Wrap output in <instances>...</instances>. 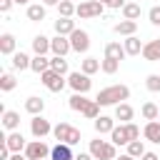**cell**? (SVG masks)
Instances as JSON below:
<instances>
[{
	"label": "cell",
	"instance_id": "43",
	"mask_svg": "<svg viewBox=\"0 0 160 160\" xmlns=\"http://www.w3.org/2000/svg\"><path fill=\"white\" fill-rule=\"evenodd\" d=\"M108 8H112V10H118V8H125V0H110V5Z\"/></svg>",
	"mask_w": 160,
	"mask_h": 160
},
{
	"label": "cell",
	"instance_id": "42",
	"mask_svg": "<svg viewBox=\"0 0 160 160\" xmlns=\"http://www.w3.org/2000/svg\"><path fill=\"white\" fill-rule=\"evenodd\" d=\"M12 2H15V0H0V10H2V12H8V10L12 8Z\"/></svg>",
	"mask_w": 160,
	"mask_h": 160
},
{
	"label": "cell",
	"instance_id": "44",
	"mask_svg": "<svg viewBox=\"0 0 160 160\" xmlns=\"http://www.w3.org/2000/svg\"><path fill=\"white\" fill-rule=\"evenodd\" d=\"M75 160H95V158H92L90 152H78V155H75Z\"/></svg>",
	"mask_w": 160,
	"mask_h": 160
},
{
	"label": "cell",
	"instance_id": "49",
	"mask_svg": "<svg viewBox=\"0 0 160 160\" xmlns=\"http://www.w3.org/2000/svg\"><path fill=\"white\" fill-rule=\"evenodd\" d=\"M15 2H18V5H28L30 0H15Z\"/></svg>",
	"mask_w": 160,
	"mask_h": 160
},
{
	"label": "cell",
	"instance_id": "16",
	"mask_svg": "<svg viewBox=\"0 0 160 160\" xmlns=\"http://www.w3.org/2000/svg\"><path fill=\"white\" fill-rule=\"evenodd\" d=\"M15 45H18L15 35H10V32H2L0 35V52L2 55H15Z\"/></svg>",
	"mask_w": 160,
	"mask_h": 160
},
{
	"label": "cell",
	"instance_id": "13",
	"mask_svg": "<svg viewBox=\"0 0 160 160\" xmlns=\"http://www.w3.org/2000/svg\"><path fill=\"white\" fill-rule=\"evenodd\" d=\"M50 160H75V155H72L70 145H65V142H58V145L50 150Z\"/></svg>",
	"mask_w": 160,
	"mask_h": 160
},
{
	"label": "cell",
	"instance_id": "11",
	"mask_svg": "<svg viewBox=\"0 0 160 160\" xmlns=\"http://www.w3.org/2000/svg\"><path fill=\"white\" fill-rule=\"evenodd\" d=\"M5 145L10 148V152H20V150H25V148H28V142H25L22 132H18V130H12V132L5 138Z\"/></svg>",
	"mask_w": 160,
	"mask_h": 160
},
{
	"label": "cell",
	"instance_id": "3",
	"mask_svg": "<svg viewBox=\"0 0 160 160\" xmlns=\"http://www.w3.org/2000/svg\"><path fill=\"white\" fill-rule=\"evenodd\" d=\"M95 160H115L118 152H115V145L108 142V140H90V150H88Z\"/></svg>",
	"mask_w": 160,
	"mask_h": 160
},
{
	"label": "cell",
	"instance_id": "26",
	"mask_svg": "<svg viewBox=\"0 0 160 160\" xmlns=\"http://www.w3.org/2000/svg\"><path fill=\"white\" fill-rule=\"evenodd\" d=\"M32 50H35V55H45V52L50 50V38L35 35V38H32Z\"/></svg>",
	"mask_w": 160,
	"mask_h": 160
},
{
	"label": "cell",
	"instance_id": "25",
	"mask_svg": "<svg viewBox=\"0 0 160 160\" xmlns=\"http://www.w3.org/2000/svg\"><path fill=\"white\" fill-rule=\"evenodd\" d=\"M88 98L85 95H80V92H72L70 95V100H68V105H70V110H75V112H82L85 108H88Z\"/></svg>",
	"mask_w": 160,
	"mask_h": 160
},
{
	"label": "cell",
	"instance_id": "33",
	"mask_svg": "<svg viewBox=\"0 0 160 160\" xmlns=\"http://www.w3.org/2000/svg\"><path fill=\"white\" fill-rule=\"evenodd\" d=\"M75 10H78V5H75L72 0H62V2L58 5V12H60V18H72V15H75Z\"/></svg>",
	"mask_w": 160,
	"mask_h": 160
},
{
	"label": "cell",
	"instance_id": "17",
	"mask_svg": "<svg viewBox=\"0 0 160 160\" xmlns=\"http://www.w3.org/2000/svg\"><path fill=\"white\" fill-rule=\"evenodd\" d=\"M128 52H125V45H120V42H108L105 45V58H110V60H122Z\"/></svg>",
	"mask_w": 160,
	"mask_h": 160
},
{
	"label": "cell",
	"instance_id": "6",
	"mask_svg": "<svg viewBox=\"0 0 160 160\" xmlns=\"http://www.w3.org/2000/svg\"><path fill=\"white\" fill-rule=\"evenodd\" d=\"M68 85L72 88V92L85 95V92L92 88V80H90V75H85V72H70V75H68Z\"/></svg>",
	"mask_w": 160,
	"mask_h": 160
},
{
	"label": "cell",
	"instance_id": "10",
	"mask_svg": "<svg viewBox=\"0 0 160 160\" xmlns=\"http://www.w3.org/2000/svg\"><path fill=\"white\" fill-rule=\"evenodd\" d=\"M50 50H52V55H60V58H65V55L72 50V45H70V38H65V35H55V38L50 40Z\"/></svg>",
	"mask_w": 160,
	"mask_h": 160
},
{
	"label": "cell",
	"instance_id": "1",
	"mask_svg": "<svg viewBox=\"0 0 160 160\" xmlns=\"http://www.w3.org/2000/svg\"><path fill=\"white\" fill-rule=\"evenodd\" d=\"M130 98V88L128 85H110V88H102L95 98L98 105H120Z\"/></svg>",
	"mask_w": 160,
	"mask_h": 160
},
{
	"label": "cell",
	"instance_id": "37",
	"mask_svg": "<svg viewBox=\"0 0 160 160\" xmlns=\"http://www.w3.org/2000/svg\"><path fill=\"white\" fill-rule=\"evenodd\" d=\"M118 68H120V62H118V60H110V58L100 60V70H102L105 75H112V72H118Z\"/></svg>",
	"mask_w": 160,
	"mask_h": 160
},
{
	"label": "cell",
	"instance_id": "22",
	"mask_svg": "<svg viewBox=\"0 0 160 160\" xmlns=\"http://www.w3.org/2000/svg\"><path fill=\"white\" fill-rule=\"evenodd\" d=\"M30 70H32V72H38V75L48 72V70H50V58H45V55H35V58H32V62H30Z\"/></svg>",
	"mask_w": 160,
	"mask_h": 160
},
{
	"label": "cell",
	"instance_id": "8",
	"mask_svg": "<svg viewBox=\"0 0 160 160\" xmlns=\"http://www.w3.org/2000/svg\"><path fill=\"white\" fill-rule=\"evenodd\" d=\"M30 132L35 135V140H42L45 135L52 132V125H50V120H45L42 115H35V118L30 120Z\"/></svg>",
	"mask_w": 160,
	"mask_h": 160
},
{
	"label": "cell",
	"instance_id": "9",
	"mask_svg": "<svg viewBox=\"0 0 160 160\" xmlns=\"http://www.w3.org/2000/svg\"><path fill=\"white\" fill-rule=\"evenodd\" d=\"M70 45H72L75 52H88V48H90V35L78 28V30L70 35Z\"/></svg>",
	"mask_w": 160,
	"mask_h": 160
},
{
	"label": "cell",
	"instance_id": "50",
	"mask_svg": "<svg viewBox=\"0 0 160 160\" xmlns=\"http://www.w3.org/2000/svg\"><path fill=\"white\" fill-rule=\"evenodd\" d=\"M100 2H102V5H110V0H100Z\"/></svg>",
	"mask_w": 160,
	"mask_h": 160
},
{
	"label": "cell",
	"instance_id": "40",
	"mask_svg": "<svg viewBox=\"0 0 160 160\" xmlns=\"http://www.w3.org/2000/svg\"><path fill=\"white\" fill-rule=\"evenodd\" d=\"M125 128H128V135H130V142H132V140H140V128H138L135 122H128Z\"/></svg>",
	"mask_w": 160,
	"mask_h": 160
},
{
	"label": "cell",
	"instance_id": "27",
	"mask_svg": "<svg viewBox=\"0 0 160 160\" xmlns=\"http://www.w3.org/2000/svg\"><path fill=\"white\" fill-rule=\"evenodd\" d=\"M140 112H142V118H145L148 122H150V120H160V108H158L155 102H142Z\"/></svg>",
	"mask_w": 160,
	"mask_h": 160
},
{
	"label": "cell",
	"instance_id": "28",
	"mask_svg": "<svg viewBox=\"0 0 160 160\" xmlns=\"http://www.w3.org/2000/svg\"><path fill=\"white\" fill-rule=\"evenodd\" d=\"M2 125H5L8 130H18V125H20V115H18L15 110H2Z\"/></svg>",
	"mask_w": 160,
	"mask_h": 160
},
{
	"label": "cell",
	"instance_id": "2",
	"mask_svg": "<svg viewBox=\"0 0 160 160\" xmlns=\"http://www.w3.org/2000/svg\"><path fill=\"white\" fill-rule=\"evenodd\" d=\"M52 135H55L58 142H65V145H70V148L80 142V130L72 128V125H68V122H58V125L52 128Z\"/></svg>",
	"mask_w": 160,
	"mask_h": 160
},
{
	"label": "cell",
	"instance_id": "51",
	"mask_svg": "<svg viewBox=\"0 0 160 160\" xmlns=\"http://www.w3.org/2000/svg\"><path fill=\"white\" fill-rule=\"evenodd\" d=\"M72 2H75V0H72Z\"/></svg>",
	"mask_w": 160,
	"mask_h": 160
},
{
	"label": "cell",
	"instance_id": "48",
	"mask_svg": "<svg viewBox=\"0 0 160 160\" xmlns=\"http://www.w3.org/2000/svg\"><path fill=\"white\" fill-rule=\"evenodd\" d=\"M115 160H135V158H130V155L125 152V155H120V158H115Z\"/></svg>",
	"mask_w": 160,
	"mask_h": 160
},
{
	"label": "cell",
	"instance_id": "45",
	"mask_svg": "<svg viewBox=\"0 0 160 160\" xmlns=\"http://www.w3.org/2000/svg\"><path fill=\"white\" fill-rule=\"evenodd\" d=\"M140 160H160V158H158V152H145Z\"/></svg>",
	"mask_w": 160,
	"mask_h": 160
},
{
	"label": "cell",
	"instance_id": "30",
	"mask_svg": "<svg viewBox=\"0 0 160 160\" xmlns=\"http://www.w3.org/2000/svg\"><path fill=\"white\" fill-rule=\"evenodd\" d=\"M98 70H100V60L98 58H85L82 65H80V72H85V75H95Z\"/></svg>",
	"mask_w": 160,
	"mask_h": 160
},
{
	"label": "cell",
	"instance_id": "31",
	"mask_svg": "<svg viewBox=\"0 0 160 160\" xmlns=\"http://www.w3.org/2000/svg\"><path fill=\"white\" fill-rule=\"evenodd\" d=\"M30 62H32V60H30L22 50L12 55V68H15V70H28V68H30Z\"/></svg>",
	"mask_w": 160,
	"mask_h": 160
},
{
	"label": "cell",
	"instance_id": "7",
	"mask_svg": "<svg viewBox=\"0 0 160 160\" xmlns=\"http://www.w3.org/2000/svg\"><path fill=\"white\" fill-rule=\"evenodd\" d=\"M50 150L52 148H48L42 140H30L25 148V158L28 160H45V158H50Z\"/></svg>",
	"mask_w": 160,
	"mask_h": 160
},
{
	"label": "cell",
	"instance_id": "39",
	"mask_svg": "<svg viewBox=\"0 0 160 160\" xmlns=\"http://www.w3.org/2000/svg\"><path fill=\"white\" fill-rule=\"evenodd\" d=\"M145 88L150 92H160V75H148L145 78Z\"/></svg>",
	"mask_w": 160,
	"mask_h": 160
},
{
	"label": "cell",
	"instance_id": "12",
	"mask_svg": "<svg viewBox=\"0 0 160 160\" xmlns=\"http://www.w3.org/2000/svg\"><path fill=\"white\" fill-rule=\"evenodd\" d=\"M75 30H78V28H75V20H70V18H58V20H55V32H58V35L70 38Z\"/></svg>",
	"mask_w": 160,
	"mask_h": 160
},
{
	"label": "cell",
	"instance_id": "21",
	"mask_svg": "<svg viewBox=\"0 0 160 160\" xmlns=\"http://www.w3.org/2000/svg\"><path fill=\"white\" fill-rule=\"evenodd\" d=\"M110 142H112V145H128V142H130L128 128H125V125H120V128L115 125V130L110 132Z\"/></svg>",
	"mask_w": 160,
	"mask_h": 160
},
{
	"label": "cell",
	"instance_id": "41",
	"mask_svg": "<svg viewBox=\"0 0 160 160\" xmlns=\"http://www.w3.org/2000/svg\"><path fill=\"white\" fill-rule=\"evenodd\" d=\"M148 18H150V22H152V25H160V5H155V8H150V12H148Z\"/></svg>",
	"mask_w": 160,
	"mask_h": 160
},
{
	"label": "cell",
	"instance_id": "19",
	"mask_svg": "<svg viewBox=\"0 0 160 160\" xmlns=\"http://www.w3.org/2000/svg\"><path fill=\"white\" fill-rule=\"evenodd\" d=\"M118 35H125V38H130V35H135L138 32V22L135 20H120L115 28H112Z\"/></svg>",
	"mask_w": 160,
	"mask_h": 160
},
{
	"label": "cell",
	"instance_id": "5",
	"mask_svg": "<svg viewBox=\"0 0 160 160\" xmlns=\"http://www.w3.org/2000/svg\"><path fill=\"white\" fill-rule=\"evenodd\" d=\"M40 82L50 90V92H60L65 85H68V80H65V75H60V72H55V70H48V72H42L40 75Z\"/></svg>",
	"mask_w": 160,
	"mask_h": 160
},
{
	"label": "cell",
	"instance_id": "34",
	"mask_svg": "<svg viewBox=\"0 0 160 160\" xmlns=\"http://www.w3.org/2000/svg\"><path fill=\"white\" fill-rule=\"evenodd\" d=\"M122 18H125V20H138V18H140V5H138V2H125Z\"/></svg>",
	"mask_w": 160,
	"mask_h": 160
},
{
	"label": "cell",
	"instance_id": "15",
	"mask_svg": "<svg viewBox=\"0 0 160 160\" xmlns=\"http://www.w3.org/2000/svg\"><path fill=\"white\" fill-rule=\"evenodd\" d=\"M142 58L150 60V62H158V60H160V40H150V42H145V48H142Z\"/></svg>",
	"mask_w": 160,
	"mask_h": 160
},
{
	"label": "cell",
	"instance_id": "20",
	"mask_svg": "<svg viewBox=\"0 0 160 160\" xmlns=\"http://www.w3.org/2000/svg\"><path fill=\"white\" fill-rule=\"evenodd\" d=\"M25 110H28L32 118H35V115H42V110H45V100L32 95V98H28V100H25Z\"/></svg>",
	"mask_w": 160,
	"mask_h": 160
},
{
	"label": "cell",
	"instance_id": "35",
	"mask_svg": "<svg viewBox=\"0 0 160 160\" xmlns=\"http://www.w3.org/2000/svg\"><path fill=\"white\" fill-rule=\"evenodd\" d=\"M148 150H145V145H142V140H132V142H128V155L130 158H142Z\"/></svg>",
	"mask_w": 160,
	"mask_h": 160
},
{
	"label": "cell",
	"instance_id": "36",
	"mask_svg": "<svg viewBox=\"0 0 160 160\" xmlns=\"http://www.w3.org/2000/svg\"><path fill=\"white\" fill-rule=\"evenodd\" d=\"M15 85H18V80H15V75H10V72H5V75L0 78V90H2V92H10V90H15Z\"/></svg>",
	"mask_w": 160,
	"mask_h": 160
},
{
	"label": "cell",
	"instance_id": "24",
	"mask_svg": "<svg viewBox=\"0 0 160 160\" xmlns=\"http://www.w3.org/2000/svg\"><path fill=\"white\" fill-rule=\"evenodd\" d=\"M122 45H125V52H128V55H140V52H142V48H145V45L140 42V38H138V35H130Z\"/></svg>",
	"mask_w": 160,
	"mask_h": 160
},
{
	"label": "cell",
	"instance_id": "18",
	"mask_svg": "<svg viewBox=\"0 0 160 160\" xmlns=\"http://www.w3.org/2000/svg\"><path fill=\"white\" fill-rule=\"evenodd\" d=\"M142 135L150 140V142H155V145H160V120H150L148 125H145V130H142Z\"/></svg>",
	"mask_w": 160,
	"mask_h": 160
},
{
	"label": "cell",
	"instance_id": "29",
	"mask_svg": "<svg viewBox=\"0 0 160 160\" xmlns=\"http://www.w3.org/2000/svg\"><path fill=\"white\" fill-rule=\"evenodd\" d=\"M28 20H32V22H40V20H45V5H40V2H35V5H28Z\"/></svg>",
	"mask_w": 160,
	"mask_h": 160
},
{
	"label": "cell",
	"instance_id": "14",
	"mask_svg": "<svg viewBox=\"0 0 160 160\" xmlns=\"http://www.w3.org/2000/svg\"><path fill=\"white\" fill-rule=\"evenodd\" d=\"M132 115H135L132 105H128V102H120V105H115V120H120L122 125H128V122L132 120Z\"/></svg>",
	"mask_w": 160,
	"mask_h": 160
},
{
	"label": "cell",
	"instance_id": "46",
	"mask_svg": "<svg viewBox=\"0 0 160 160\" xmlns=\"http://www.w3.org/2000/svg\"><path fill=\"white\" fill-rule=\"evenodd\" d=\"M60 2H62V0H42L45 8H50V5H60Z\"/></svg>",
	"mask_w": 160,
	"mask_h": 160
},
{
	"label": "cell",
	"instance_id": "23",
	"mask_svg": "<svg viewBox=\"0 0 160 160\" xmlns=\"http://www.w3.org/2000/svg\"><path fill=\"white\" fill-rule=\"evenodd\" d=\"M95 130H98V135L112 132V130H115V120H112V118H108V115H100V118L95 120Z\"/></svg>",
	"mask_w": 160,
	"mask_h": 160
},
{
	"label": "cell",
	"instance_id": "32",
	"mask_svg": "<svg viewBox=\"0 0 160 160\" xmlns=\"http://www.w3.org/2000/svg\"><path fill=\"white\" fill-rule=\"evenodd\" d=\"M50 70H55V72H60V75H68V60L60 58V55H52V58H50Z\"/></svg>",
	"mask_w": 160,
	"mask_h": 160
},
{
	"label": "cell",
	"instance_id": "38",
	"mask_svg": "<svg viewBox=\"0 0 160 160\" xmlns=\"http://www.w3.org/2000/svg\"><path fill=\"white\" fill-rule=\"evenodd\" d=\"M82 115H85V118H90V120H98V118H100V105H98L95 100H90V102H88V108L82 110Z\"/></svg>",
	"mask_w": 160,
	"mask_h": 160
},
{
	"label": "cell",
	"instance_id": "47",
	"mask_svg": "<svg viewBox=\"0 0 160 160\" xmlns=\"http://www.w3.org/2000/svg\"><path fill=\"white\" fill-rule=\"evenodd\" d=\"M10 160H28V158H25V155H20V152H12V158H10Z\"/></svg>",
	"mask_w": 160,
	"mask_h": 160
},
{
	"label": "cell",
	"instance_id": "4",
	"mask_svg": "<svg viewBox=\"0 0 160 160\" xmlns=\"http://www.w3.org/2000/svg\"><path fill=\"white\" fill-rule=\"evenodd\" d=\"M102 2L100 0H80V5H78V10H75V15L80 18V20H90V18H98V15H102Z\"/></svg>",
	"mask_w": 160,
	"mask_h": 160
}]
</instances>
